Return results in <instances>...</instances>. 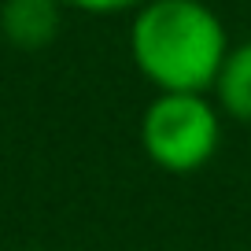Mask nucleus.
Returning a JSON list of instances; mask_svg holds the SVG:
<instances>
[{"label": "nucleus", "instance_id": "obj_1", "mask_svg": "<svg viewBox=\"0 0 251 251\" xmlns=\"http://www.w3.org/2000/svg\"><path fill=\"white\" fill-rule=\"evenodd\" d=\"M229 30L203 0H148L129 19V59L155 93H211Z\"/></svg>", "mask_w": 251, "mask_h": 251}, {"label": "nucleus", "instance_id": "obj_2", "mask_svg": "<svg viewBox=\"0 0 251 251\" xmlns=\"http://www.w3.org/2000/svg\"><path fill=\"white\" fill-rule=\"evenodd\" d=\"M141 148L163 174H200L222 148L218 103L207 93H155L141 115Z\"/></svg>", "mask_w": 251, "mask_h": 251}, {"label": "nucleus", "instance_id": "obj_3", "mask_svg": "<svg viewBox=\"0 0 251 251\" xmlns=\"http://www.w3.org/2000/svg\"><path fill=\"white\" fill-rule=\"evenodd\" d=\"M63 0H0V37L15 52H41L63 30Z\"/></svg>", "mask_w": 251, "mask_h": 251}, {"label": "nucleus", "instance_id": "obj_5", "mask_svg": "<svg viewBox=\"0 0 251 251\" xmlns=\"http://www.w3.org/2000/svg\"><path fill=\"white\" fill-rule=\"evenodd\" d=\"M71 11H81V15H133L137 8H144L148 0H63Z\"/></svg>", "mask_w": 251, "mask_h": 251}, {"label": "nucleus", "instance_id": "obj_4", "mask_svg": "<svg viewBox=\"0 0 251 251\" xmlns=\"http://www.w3.org/2000/svg\"><path fill=\"white\" fill-rule=\"evenodd\" d=\"M211 93H214V103H218L222 115L251 126V37L229 48Z\"/></svg>", "mask_w": 251, "mask_h": 251}]
</instances>
